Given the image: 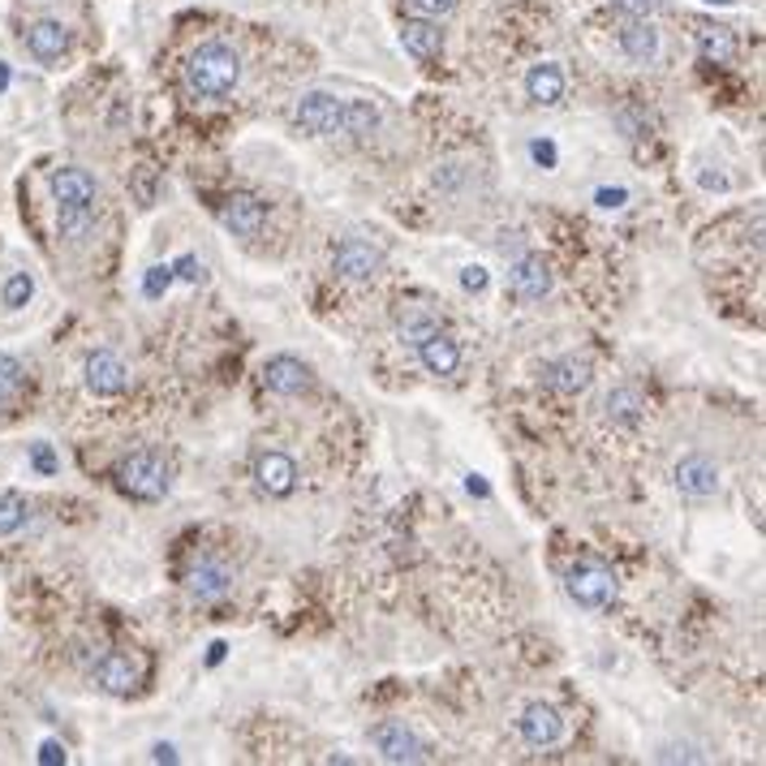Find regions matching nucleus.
<instances>
[{"label": "nucleus", "mask_w": 766, "mask_h": 766, "mask_svg": "<svg viewBox=\"0 0 766 766\" xmlns=\"http://www.w3.org/2000/svg\"><path fill=\"white\" fill-rule=\"evenodd\" d=\"M431 331H439V319L431 311H423V306H410L405 315H401V336L410 340V344H423Z\"/></svg>", "instance_id": "cd10ccee"}, {"label": "nucleus", "mask_w": 766, "mask_h": 766, "mask_svg": "<svg viewBox=\"0 0 766 766\" xmlns=\"http://www.w3.org/2000/svg\"><path fill=\"white\" fill-rule=\"evenodd\" d=\"M698 52L706 65H732L737 61V35L719 22H698Z\"/></svg>", "instance_id": "aec40b11"}, {"label": "nucleus", "mask_w": 766, "mask_h": 766, "mask_svg": "<svg viewBox=\"0 0 766 766\" xmlns=\"http://www.w3.org/2000/svg\"><path fill=\"white\" fill-rule=\"evenodd\" d=\"M379 267H384V250L371 246V241H362V237L340 241L336 254H331V272H336L340 280H353V285H357V280H371Z\"/></svg>", "instance_id": "20e7f679"}, {"label": "nucleus", "mask_w": 766, "mask_h": 766, "mask_svg": "<svg viewBox=\"0 0 766 766\" xmlns=\"http://www.w3.org/2000/svg\"><path fill=\"white\" fill-rule=\"evenodd\" d=\"M22 43H26V52H30L39 65H56V61L70 52L74 35H70V26H65V22H56V17H39V22H30V26H26Z\"/></svg>", "instance_id": "423d86ee"}, {"label": "nucleus", "mask_w": 766, "mask_h": 766, "mask_svg": "<svg viewBox=\"0 0 766 766\" xmlns=\"http://www.w3.org/2000/svg\"><path fill=\"white\" fill-rule=\"evenodd\" d=\"M465 487H469V495H482V500L491 495V487H487V482H482L478 474H469V478H465Z\"/></svg>", "instance_id": "ea45409f"}, {"label": "nucleus", "mask_w": 766, "mask_h": 766, "mask_svg": "<svg viewBox=\"0 0 766 766\" xmlns=\"http://www.w3.org/2000/svg\"><path fill=\"white\" fill-rule=\"evenodd\" d=\"M22 384H26V371H22V362H17L13 353H0V405L17 401Z\"/></svg>", "instance_id": "c85d7f7f"}, {"label": "nucleus", "mask_w": 766, "mask_h": 766, "mask_svg": "<svg viewBox=\"0 0 766 766\" xmlns=\"http://www.w3.org/2000/svg\"><path fill=\"white\" fill-rule=\"evenodd\" d=\"M625 17H651L655 13V0H612Z\"/></svg>", "instance_id": "72a5a7b5"}, {"label": "nucleus", "mask_w": 766, "mask_h": 766, "mask_svg": "<svg viewBox=\"0 0 766 766\" xmlns=\"http://www.w3.org/2000/svg\"><path fill=\"white\" fill-rule=\"evenodd\" d=\"M186 590L199 603H216V599H224L233 590V568L224 560H216V555H199L190 564V573H186Z\"/></svg>", "instance_id": "6e6552de"}, {"label": "nucleus", "mask_w": 766, "mask_h": 766, "mask_svg": "<svg viewBox=\"0 0 766 766\" xmlns=\"http://www.w3.org/2000/svg\"><path fill=\"white\" fill-rule=\"evenodd\" d=\"M526 91H530V100L535 104H543V109H555L560 100H564V74H560V65H535L530 74H526Z\"/></svg>", "instance_id": "4be33fe9"}, {"label": "nucleus", "mask_w": 766, "mask_h": 766, "mask_svg": "<svg viewBox=\"0 0 766 766\" xmlns=\"http://www.w3.org/2000/svg\"><path fill=\"white\" fill-rule=\"evenodd\" d=\"M30 465H35L39 474H56V469H61V461H56L52 443H30Z\"/></svg>", "instance_id": "2f4dec72"}, {"label": "nucleus", "mask_w": 766, "mask_h": 766, "mask_svg": "<svg viewBox=\"0 0 766 766\" xmlns=\"http://www.w3.org/2000/svg\"><path fill=\"white\" fill-rule=\"evenodd\" d=\"M173 280H177V276H173V263H160V267H151V272H147V280H142V293H147V298H160V293H164Z\"/></svg>", "instance_id": "7c9ffc66"}, {"label": "nucleus", "mask_w": 766, "mask_h": 766, "mask_svg": "<svg viewBox=\"0 0 766 766\" xmlns=\"http://www.w3.org/2000/svg\"><path fill=\"white\" fill-rule=\"evenodd\" d=\"M151 758H155V763H177V750H173V745H155Z\"/></svg>", "instance_id": "a19ab883"}, {"label": "nucleus", "mask_w": 766, "mask_h": 766, "mask_svg": "<svg viewBox=\"0 0 766 766\" xmlns=\"http://www.w3.org/2000/svg\"><path fill=\"white\" fill-rule=\"evenodd\" d=\"M216 216L233 237H259L267 212H263V203L254 194H228V199H219Z\"/></svg>", "instance_id": "9d476101"}, {"label": "nucleus", "mask_w": 766, "mask_h": 766, "mask_svg": "<svg viewBox=\"0 0 766 766\" xmlns=\"http://www.w3.org/2000/svg\"><path fill=\"white\" fill-rule=\"evenodd\" d=\"M96 685L104 689V693H129V689H138V680H142V663L134 655H125V651H109V655L96 663Z\"/></svg>", "instance_id": "f8f14e48"}, {"label": "nucleus", "mask_w": 766, "mask_h": 766, "mask_svg": "<svg viewBox=\"0 0 766 766\" xmlns=\"http://www.w3.org/2000/svg\"><path fill=\"white\" fill-rule=\"evenodd\" d=\"M254 482H259V491H267V495H289V491L298 487V465H293L285 452H263V456L254 461Z\"/></svg>", "instance_id": "4468645a"}, {"label": "nucleus", "mask_w": 766, "mask_h": 766, "mask_svg": "<svg viewBox=\"0 0 766 766\" xmlns=\"http://www.w3.org/2000/svg\"><path fill=\"white\" fill-rule=\"evenodd\" d=\"M625 199H629L625 190H599V208H603V212H616V208H625Z\"/></svg>", "instance_id": "e433bc0d"}, {"label": "nucleus", "mask_w": 766, "mask_h": 766, "mask_svg": "<svg viewBox=\"0 0 766 766\" xmlns=\"http://www.w3.org/2000/svg\"><path fill=\"white\" fill-rule=\"evenodd\" d=\"M642 410H646V405H642V397H638L633 388H616V392L607 397V418L620 423V427H633V423L642 418Z\"/></svg>", "instance_id": "a878e982"}, {"label": "nucleus", "mask_w": 766, "mask_h": 766, "mask_svg": "<svg viewBox=\"0 0 766 766\" xmlns=\"http://www.w3.org/2000/svg\"><path fill=\"white\" fill-rule=\"evenodd\" d=\"M83 379H87V392H96V397H121V392L129 388V371H125V362H121L116 353H109V349H100V353L87 357Z\"/></svg>", "instance_id": "1a4fd4ad"}, {"label": "nucleus", "mask_w": 766, "mask_h": 766, "mask_svg": "<svg viewBox=\"0 0 766 766\" xmlns=\"http://www.w3.org/2000/svg\"><path fill=\"white\" fill-rule=\"evenodd\" d=\"M39 763H65V750H61L56 741H43V745H39Z\"/></svg>", "instance_id": "4c0bfd02"}, {"label": "nucleus", "mask_w": 766, "mask_h": 766, "mask_svg": "<svg viewBox=\"0 0 766 766\" xmlns=\"http://www.w3.org/2000/svg\"><path fill=\"white\" fill-rule=\"evenodd\" d=\"M116 487H121L125 495H134V500L155 504V500L168 495L173 469H168V461H164L160 452L147 448V452H134V456H125V461L116 465Z\"/></svg>", "instance_id": "f03ea898"}, {"label": "nucleus", "mask_w": 766, "mask_h": 766, "mask_svg": "<svg viewBox=\"0 0 766 766\" xmlns=\"http://www.w3.org/2000/svg\"><path fill=\"white\" fill-rule=\"evenodd\" d=\"M401 43L414 61H436L439 48H443V35L431 17H405L401 22Z\"/></svg>", "instance_id": "a211bd4d"}, {"label": "nucleus", "mask_w": 766, "mask_h": 766, "mask_svg": "<svg viewBox=\"0 0 766 766\" xmlns=\"http://www.w3.org/2000/svg\"><path fill=\"white\" fill-rule=\"evenodd\" d=\"M298 125L315 138H328V134H340V116H344V100L340 96H328V91H311L298 100Z\"/></svg>", "instance_id": "0eeeda50"}, {"label": "nucleus", "mask_w": 766, "mask_h": 766, "mask_svg": "<svg viewBox=\"0 0 766 766\" xmlns=\"http://www.w3.org/2000/svg\"><path fill=\"white\" fill-rule=\"evenodd\" d=\"M461 285H465L469 293H482V289H487V272H482V267H465V272H461Z\"/></svg>", "instance_id": "c9c22d12"}, {"label": "nucleus", "mask_w": 766, "mask_h": 766, "mask_svg": "<svg viewBox=\"0 0 766 766\" xmlns=\"http://www.w3.org/2000/svg\"><path fill=\"white\" fill-rule=\"evenodd\" d=\"M26 522H30V504L17 491H0V539L17 535Z\"/></svg>", "instance_id": "bb28decb"}, {"label": "nucleus", "mask_w": 766, "mask_h": 766, "mask_svg": "<svg viewBox=\"0 0 766 766\" xmlns=\"http://www.w3.org/2000/svg\"><path fill=\"white\" fill-rule=\"evenodd\" d=\"M568 599L577 603V607H586V612H603V607H612L616 603V577H612V568H603V564H577L573 573H568Z\"/></svg>", "instance_id": "7ed1b4c3"}, {"label": "nucleus", "mask_w": 766, "mask_h": 766, "mask_svg": "<svg viewBox=\"0 0 766 766\" xmlns=\"http://www.w3.org/2000/svg\"><path fill=\"white\" fill-rule=\"evenodd\" d=\"M263 384H267L276 397H298V392H306L311 371H306V362L280 353V357H267V366H263Z\"/></svg>", "instance_id": "ddd939ff"}, {"label": "nucleus", "mask_w": 766, "mask_h": 766, "mask_svg": "<svg viewBox=\"0 0 766 766\" xmlns=\"http://www.w3.org/2000/svg\"><path fill=\"white\" fill-rule=\"evenodd\" d=\"M530 151H535V160H539V164H555V147H551V142H535V147H530Z\"/></svg>", "instance_id": "58836bf2"}, {"label": "nucleus", "mask_w": 766, "mask_h": 766, "mask_svg": "<svg viewBox=\"0 0 766 766\" xmlns=\"http://www.w3.org/2000/svg\"><path fill=\"white\" fill-rule=\"evenodd\" d=\"M414 9H418L423 17H448V13L456 9V0H414Z\"/></svg>", "instance_id": "f704fd0d"}, {"label": "nucleus", "mask_w": 766, "mask_h": 766, "mask_svg": "<svg viewBox=\"0 0 766 766\" xmlns=\"http://www.w3.org/2000/svg\"><path fill=\"white\" fill-rule=\"evenodd\" d=\"M173 276H181V280L199 285V280H203V263H199L194 254H186V259H177V263H173Z\"/></svg>", "instance_id": "473e14b6"}, {"label": "nucleus", "mask_w": 766, "mask_h": 766, "mask_svg": "<svg viewBox=\"0 0 766 766\" xmlns=\"http://www.w3.org/2000/svg\"><path fill=\"white\" fill-rule=\"evenodd\" d=\"M706 4H737V0H706Z\"/></svg>", "instance_id": "37998d69"}, {"label": "nucleus", "mask_w": 766, "mask_h": 766, "mask_svg": "<svg viewBox=\"0 0 766 766\" xmlns=\"http://www.w3.org/2000/svg\"><path fill=\"white\" fill-rule=\"evenodd\" d=\"M9 87V65H0V91Z\"/></svg>", "instance_id": "79ce46f5"}, {"label": "nucleus", "mask_w": 766, "mask_h": 766, "mask_svg": "<svg viewBox=\"0 0 766 766\" xmlns=\"http://www.w3.org/2000/svg\"><path fill=\"white\" fill-rule=\"evenodd\" d=\"M379 125V109L366 100H344V116H340V134L349 138H366Z\"/></svg>", "instance_id": "b1692460"}, {"label": "nucleus", "mask_w": 766, "mask_h": 766, "mask_svg": "<svg viewBox=\"0 0 766 766\" xmlns=\"http://www.w3.org/2000/svg\"><path fill=\"white\" fill-rule=\"evenodd\" d=\"M513 289L526 298V302H539L551 293V272L543 259H517L513 267Z\"/></svg>", "instance_id": "5701e85b"}, {"label": "nucleus", "mask_w": 766, "mask_h": 766, "mask_svg": "<svg viewBox=\"0 0 766 766\" xmlns=\"http://www.w3.org/2000/svg\"><path fill=\"white\" fill-rule=\"evenodd\" d=\"M96 228V208H56V233L65 241H83Z\"/></svg>", "instance_id": "393cba45"}, {"label": "nucleus", "mask_w": 766, "mask_h": 766, "mask_svg": "<svg viewBox=\"0 0 766 766\" xmlns=\"http://www.w3.org/2000/svg\"><path fill=\"white\" fill-rule=\"evenodd\" d=\"M620 48L633 65H651L658 56V30L651 26V17H629L620 30Z\"/></svg>", "instance_id": "6ab92c4d"}, {"label": "nucleus", "mask_w": 766, "mask_h": 766, "mask_svg": "<svg viewBox=\"0 0 766 766\" xmlns=\"http://www.w3.org/2000/svg\"><path fill=\"white\" fill-rule=\"evenodd\" d=\"M371 745H375L379 758H388V763H427V758H431L427 745H423L405 724H397V719L375 724V728H371Z\"/></svg>", "instance_id": "39448f33"}, {"label": "nucleus", "mask_w": 766, "mask_h": 766, "mask_svg": "<svg viewBox=\"0 0 766 766\" xmlns=\"http://www.w3.org/2000/svg\"><path fill=\"white\" fill-rule=\"evenodd\" d=\"M676 487H680L685 495H693V500H706V495L719 491V469H715L706 456H685V461L676 465Z\"/></svg>", "instance_id": "f3484780"}, {"label": "nucleus", "mask_w": 766, "mask_h": 766, "mask_svg": "<svg viewBox=\"0 0 766 766\" xmlns=\"http://www.w3.org/2000/svg\"><path fill=\"white\" fill-rule=\"evenodd\" d=\"M522 737H526L530 745H539V750L560 745V741H564V719H560V711L548 706V702H535V706L522 715Z\"/></svg>", "instance_id": "2eb2a0df"}, {"label": "nucleus", "mask_w": 766, "mask_h": 766, "mask_svg": "<svg viewBox=\"0 0 766 766\" xmlns=\"http://www.w3.org/2000/svg\"><path fill=\"white\" fill-rule=\"evenodd\" d=\"M96 177L87 168H56L52 173V199L56 208H96Z\"/></svg>", "instance_id": "9b49d317"}, {"label": "nucleus", "mask_w": 766, "mask_h": 766, "mask_svg": "<svg viewBox=\"0 0 766 766\" xmlns=\"http://www.w3.org/2000/svg\"><path fill=\"white\" fill-rule=\"evenodd\" d=\"M241 83V56L228 48V43H203L190 61H186V87L194 91V96H208V100H216V96H228L233 87Z\"/></svg>", "instance_id": "f257e3e1"}, {"label": "nucleus", "mask_w": 766, "mask_h": 766, "mask_svg": "<svg viewBox=\"0 0 766 766\" xmlns=\"http://www.w3.org/2000/svg\"><path fill=\"white\" fill-rule=\"evenodd\" d=\"M30 293H35V280H30L26 272H17V276H9V285H4V306H9V311H22V306L30 302Z\"/></svg>", "instance_id": "c756f323"}, {"label": "nucleus", "mask_w": 766, "mask_h": 766, "mask_svg": "<svg viewBox=\"0 0 766 766\" xmlns=\"http://www.w3.org/2000/svg\"><path fill=\"white\" fill-rule=\"evenodd\" d=\"M590 379H594V371H590L586 357H564V362H551L548 366V388H555L560 397H577V392H586Z\"/></svg>", "instance_id": "412c9836"}, {"label": "nucleus", "mask_w": 766, "mask_h": 766, "mask_svg": "<svg viewBox=\"0 0 766 766\" xmlns=\"http://www.w3.org/2000/svg\"><path fill=\"white\" fill-rule=\"evenodd\" d=\"M418 357H423V366H427L436 379H452V375L461 371V344H456V336H448V331H431V336L418 344Z\"/></svg>", "instance_id": "dca6fc26"}]
</instances>
